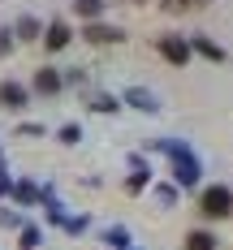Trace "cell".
Segmentation results:
<instances>
[{
    "mask_svg": "<svg viewBox=\"0 0 233 250\" xmlns=\"http://www.w3.org/2000/svg\"><path fill=\"white\" fill-rule=\"evenodd\" d=\"M229 207H233V194L225 190V186L203 190V211H207V216H229Z\"/></svg>",
    "mask_w": 233,
    "mask_h": 250,
    "instance_id": "cell-1",
    "label": "cell"
},
{
    "mask_svg": "<svg viewBox=\"0 0 233 250\" xmlns=\"http://www.w3.org/2000/svg\"><path fill=\"white\" fill-rule=\"evenodd\" d=\"M160 52H164L173 65H186V56H190V48H186L181 39H173V35H169V39H160Z\"/></svg>",
    "mask_w": 233,
    "mask_h": 250,
    "instance_id": "cell-2",
    "label": "cell"
},
{
    "mask_svg": "<svg viewBox=\"0 0 233 250\" xmlns=\"http://www.w3.org/2000/svg\"><path fill=\"white\" fill-rule=\"evenodd\" d=\"M0 100L9 104V108H22V104H26V91H22V86H13V82H9V86H0Z\"/></svg>",
    "mask_w": 233,
    "mask_h": 250,
    "instance_id": "cell-3",
    "label": "cell"
},
{
    "mask_svg": "<svg viewBox=\"0 0 233 250\" xmlns=\"http://www.w3.org/2000/svg\"><path fill=\"white\" fill-rule=\"evenodd\" d=\"M65 39H69V30H65V22H56V26L48 30V48H52V52L65 48Z\"/></svg>",
    "mask_w": 233,
    "mask_h": 250,
    "instance_id": "cell-4",
    "label": "cell"
},
{
    "mask_svg": "<svg viewBox=\"0 0 233 250\" xmlns=\"http://www.w3.org/2000/svg\"><path fill=\"white\" fill-rule=\"evenodd\" d=\"M186 242H190V250H216V237L212 233H190Z\"/></svg>",
    "mask_w": 233,
    "mask_h": 250,
    "instance_id": "cell-5",
    "label": "cell"
},
{
    "mask_svg": "<svg viewBox=\"0 0 233 250\" xmlns=\"http://www.w3.org/2000/svg\"><path fill=\"white\" fill-rule=\"evenodd\" d=\"M86 39H95V43H100V39H121V30H108V26H91V30H86Z\"/></svg>",
    "mask_w": 233,
    "mask_h": 250,
    "instance_id": "cell-6",
    "label": "cell"
},
{
    "mask_svg": "<svg viewBox=\"0 0 233 250\" xmlns=\"http://www.w3.org/2000/svg\"><path fill=\"white\" fill-rule=\"evenodd\" d=\"M56 86H61V78L52 74V69H43V74H39V91H48V95H52Z\"/></svg>",
    "mask_w": 233,
    "mask_h": 250,
    "instance_id": "cell-7",
    "label": "cell"
},
{
    "mask_svg": "<svg viewBox=\"0 0 233 250\" xmlns=\"http://www.w3.org/2000/svg\"><path fill=\"white\" fill-rule=\"evenodd\" d=\"M194 48L203 52V56H212V61H220V48H216V43H207V39H199V43H194Z\"/></svg>",
    "mask_w": 233,
    "mask_h": 250,
    "instance_id": "cell-8",
    "label": "cell"
},
{
    "mask_svg": "<svg viewBox=\"0 0 233 250\" xmlns=\"http://www.w3.org/2000/svg\"><path fill=\"white\" fill-rule=\"evenodd\" d=\"M95 9H100V0H78V13H86V18H91Z\"/></svg>",
    "mask_w": 233,
    "mask_h": 250,
    "instance_id": "cell-9",
    "label": "cell"
},
{
    "mask_svg": "<svg viewBox=\"0 0 233 250\" xmlns=\"http://www.w3.org/2000/svg\"><path fill=\"white\" fill-rule=\"evenodd\" d=\"M194 4H203V0H194Z\"/></svg>",
    "mask_w": 233,
    "mask_h": 250,
    "instance_id": "cell-10",
    "label": "cell"
}]
</instances>
